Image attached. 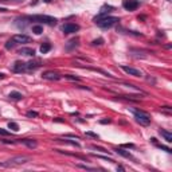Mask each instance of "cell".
<instances>
[{
	"label": "cell",
	"mask_w": 172,
	"mask_h": 172,
	"mask_svg": "<svg viewBox=\"0 0 172 172\" xmlns=\"http://www.w3.org/2000/svg\"><path fill=\"white\" fill-rule=\"evenodd\" d=\"M30 159L26 157V156H16V157H12L7 161H3L0 163V167H14V165H20V164L27 163Z\"/></svg>",
	"instance_id": "obj_4"
},
{
	"label": "cell",
	"mask_w": 172,
	"mask_h": 172,
	"mask_svg": "<svg viewBox=\"0 0 172 172\" xmlns=\"http://www.w3.org/2000/svg\"><path fill=\"white\" fill-rule=\"evenodd\" d=\"M4 77H6V75H4V74H3V73H0V79H3V78H4Z\"/></svg>",
	"instance_id": "obj_33"
},
{
	"label": "cell",
	"mask_w": 172,
	"mask_h": 172,
	"mask_svg": "<svg viewBox=\"0 0 172 172\" xmlns=\"http://www.w3.org/2000/svg\"><path fill=\"white\" fill-rule=\"evenodd\" d=\"M86 136L93 137V139H98V137H99L97 133H94V132H90V131H88V132H86Z\"/></svg>",
	"instance_id": "obj_26"
},
{
	"label": "cell",
	"mask_w": 172,
	"mask_h": 172,
	"mask_svg": "<svg viewBox=\"0 0 172 172\" xmlns=\"http://www.w3.org/2000/svg\"><path fill=\"white\" fill-rule=\"evenodd\" d=\"M18 143L24 144V145H26L27 148H30V149H34V148L38 147V143H36L35 140H32V139H20Z\"/></svg>",
	"instance_id": "obj_12"
},
{
	"label": "cell",
	"mask_w": 172,
	"mask_h": 172,
	"mask_svg": "<svg viewBox=\"0 0 172 172\" xmlns=\"http://www.w3.org/2000/svg\"><path fill=\"white\" fill-rule=\"evenodd\" d=\"M121 69H123V70L125 71L126 74H129V75H133V77H143V73H141L140 70L134 69V67L125 66V65H123V66H121Z\"/></svg>",
	"instance_id": "obj_9"
},
{
	"label": "cell",
	"mask_w": 172,
	"mask_h": 172,
	"mask_svg": "<svg viewBox=\"0 0 172 172\" xmlns=\"http://www.w3.org/2000/svg\"><path fill=\"white\" fill-rule=\"evenodd\" d=\"M54 121H57V123H65L63 120H61V118H54Z\"/></svg>",
	"instance_id": "obj_32"
},
{
	"label": "cell",
	"mask_w": 172,
	"mask_h": 172,
	"mask_svg": "<svg viewBox=\"0 0 172 172\" xmlns=\"http://www.w3.org/2000/svg\"><path fill=\"white\" fill-rule=\"evenodd\" d=\"M8 97L11 99H14V101H19V99L23 98V94L19 93V91H11V93L8 94Z\"/></svg>",
	"instance_id": "obj_17"
},
{
	"label": "cell",
	"mask_w": 172,
	"mask_h": 172,
	"mask_svg": "<svg viewBox=\"0 0 172 172\" xmlns=\"http://www.w3.org/2000/svg\"><path fill=\"white\" fill-rule=\"evenodd\" d=\"M74 46H78V39H73V41H70V42H69V44H67V50H70L71 49V47H74Z\"/></svg>",
	"instance_id": "obj_23"
},
{
	"label": "cell",
	"mask_w": 172,
	"mask_h": 172,
	"mask_svg": "<svg viewBox=\"0 0 172 172\" xmlns=\"http://www.w3.org/2000/svg\"><path fill=\"white\" fill-rule=\"evenodd\" d=\"M167 1H171V0H167Z\"/></svg>",
	"instance_id": "obj_35"
},
{
	"label": "cell",
	"mask_w": 172,
	"mask_h": 172,
	"mask_svg": "<svg viewBox=\"0 0 172 172\" xmlns=\"http://www.w3.org/2000/svg\"><path fill=\"white\" fill-rule=\"evenodd\" d=\"M113 9H114V7L108 6V4L102 6V7H101V9H99L98 16H96V18H94V20H97V19H99V18H104V16H108V14H109V12H112Z\"/></svg>",
	"instance_id": "obj_10"
},
{
	"label": "cell",
	"mask_w": 172,
	"mask_h": 172,
	"mask_svg": "<svg viewBox=\"0 0 172 172\" xmlns=\"http://www.w3.org/2000/svg\"><path fill=\"white\" fill-rule=\"evenodd\" d=\"M12 70L15 73H24L27 70V62H15L14 66H12Z\"/></svg>",
	"instance_id": "obj_11"
},
{
	"label": "cell",
	"mask_w": 172,
	"mask_h": 172,
	"mask_svg": "<svg viewBox=\"0 0 172 172\" xmlns=\"http://www.w3.org/2000/svg\"><path fill=\"white\" fill-rule=\"evenodd\" d=\"M32 32H34V34H36V35H41L42 32H43V27L39 26V24H36V26H32Z\"/></svg>",
	"instance_id": "obj_19"
},
{
	"label": "cell",
	"mask_w": 172,
	"mask_h": 172,
	"mask_svg": "<svg viewBox=\"0 0 172 172\" xmlns=\"http://www.w3.org/2000/svg\"><path fill=\"white\" fill-rule=\"evenodd\" d=\"M27 117H38V113H36V112L30 110V112H27Z\"/></svg>",
	"instance_id": "obj_28"
},
{
	"label": "cell",
	"mask_w": 172,
	"mask_h": 172,
	"mask_svg": "<svg viewBox=\"0 0 172 172\" xmlns=\"http://www.w3.org/2000/svg\"><path fill=\"white\" fill-rule=\"evenodd\" d=\"M41 67V62L39 61H34V62H27V70L28 71H34V70H36V69H39Z\"/></svg>",
	"instance_id": "obj_14"
},
{
	"label": "cell",
	"mask_w": 172,
	"mask_h": 172,
	"mask_svg": "<svg viewBox=\"0 0 172 172\" xmlns=\"http://www.w3.org/2000/svg\"><path fill=\"white\" fill-rule=\"evenodd\" d=\"M159 133L164 137V140H165L167 143H172V133H169V132L165 131V129H160V131H159Z\"/></svg>",
	"instance_id": "obj_15"
},
{
	"label": "cell",
	"mask_w": 172,
	"mask_h": 172,
	"mask_svg": "<svg viewBox=\"0 0 172 172\" xmlns=\"http://www.w3.org/2000/svg\"><path fill=\"white\" fill-rule=\"evenodd\" d=\"M27 19L32 22H38V23L49 24V26H55L57 24V19L53 16H49V15H31Z\"/></svg>",
	"instance_id": "obj_1"
},
{
	"label": "cell",
	"mask_w": 172,
	"mask_h": 172,
	"mask_svg": "<svg viewBox=\"0 0 172 172\" xmlns=\"http://www.w3.org/2000/svg\"><path fill=\"white\" fill-rule=\"evenodd\" d=\"M91 149H94V151H98V152H102V153H108L110 155V151H108V149L102 148V147H97V145H90Z\"/></svg>",
	"instance_id": "obj_20"
},
{
	"label": "cell",
	"mask_w": 172,
	"mask_h": 172,
	"mask_svg": "<svg viewBox=\"0 0 172 172\" xmlns=\"http://www.w3.org/2000/svg\"><path fill=\"white\" fill-rule=\"evenodd\" d=\"M139 6H140V1L139 0H124L123 1V7L126 11H131V12L139 8Z\"/></svg>",
	"instance_id": "obj_5"
},
{
	"label": "cell",
	"mask_w": 172,
	"mask_h": 172,
	"mask_svg": "<svg viewBox=\"0 0 172 172\" xmlns=\"http://www.w3.org/2000/svg\"><path fill=\"white\" fill-rule=\"evenodd\" d=\"M8 128L14 132H19V125L16 123H14V121H9L8 123Z\"/></svg>",
	"instance_id": "obj_21"
},
{
	"label": "cell",
	"mask_w": 172,
	"mask_h": 172,
	"mask_svg": "<svg viewBox=\"0 0 172 172\" xmlns=\"http://www.w3.org/2000/svg\"><path fill=\"white\" fill-rule=\"evenodd\" d=\"M124 147H128V148H133V144H124Z\"/></svg>",
	"instance_id": "obj_31"
},
{
	"label": "cell",
	"mask_w": 172,
	"mask_h": 172,
	"mask_svg": "<svg viewBox=\"0 0 172 172\" xmlns=\"http://www.w3.org/2000/svg\"><path fill=\"white\" fill-rule=\"evenodd\" d=\"M114 151L117 152L118 155H121V156H124V157H126V159H132V160H134V157L132 156L131 153H129L128 151H124L123 148H117V149H114Z\"/></svg>",
	"instance_id": "obj_16"
},
{
	"label": "cell",
	"mask_w": 172,
	"mask_h": 172,
	"mask_svg": "<svg viewBox=\"0 0 172 172\" xmlns=\"http://www.w3.org/2000/svg\"><path fill=\"white\" fill-rule=\"evenodd\" d=\"M159 147V148H160V149H163V151H165V152H168V153H171V148H168V147H164V145H157Z\"/></svg>",
	"instance_id": "obj_29"
},
{
	"label": "cell",
	"mask_w": 172,
	"mask_h": 172,
	"mask_svg": "<svg viewBox=\"0 0 172 172\" xmlns=\"http://www.w3.org/2000/svg\"><path fill=\"white\" fill-rule=\"evenodd\" d=\"M132 112H133V114H134L136 121L140 124V125L148 126L149 124H151V116H149L148 113H145V112H143V110H139V109H132Z\"/></svg>",
	"instance_id": "obj_3"
},
{
	"label": "cell",
	"mask_w": 172,
	"mask_h": 172,
	"mask_svg": "<svg viewBox=\"0 0 172 172\" xmlns=\"http://www.w3.org/2000/svg\"><path fill=\"white\" fill-rule=\"evenodd\" d=\"M102 43H104V39H102V38H98V39H96V41L91 42V44H93V46H101Z\"/></svg>",
	"instance_id": "obj_25"
},
{
	"label": "cell",
	"mask_w": 172,
	"mask_h": 172,
	"mask_svg": "<svg viewBox=\"0 0 172 172\" xmlns=\"http://www.w3.org/2000/svg\"><path fill=\"white\" fill-rule=\"evenodd\" d=\"M62 31L65 34H75L77 31H79V26L74 23H66L63 27H62Z\"/></svg>",
	"instance_id": "obj_8"
},
{
	"label": "cell",
	"mask_w": 172,
	"mask_h": 172,
	"mask_svg": "<svg viewBox=\"0 0 172 172\" xmlns=\"http://www.w3.org/2000/svg\"><path fill=\"white\" fill-rule=\"evenodd\" d=\"M18 54H20V55H26V57H34L35 55V50L30 49V47H22V49L18 51Z\"/></svg>",
	"instance_id": "obj_13"
},
{
	"label": "cell",
	"mask_w": 172,
	"mask_h": 172,
	"mask_svg": "<svg viewBox=\"0 0 172 172\" xmlns=\"http://www.w3.org/2000/svg\"><path fill=\"white\" fill-rule=\"evenodd\" d=\"M50 50H51V44H50V43H43L41 46V53L42 54H47Z\"/></svg>",
	"instance_id": "obj_18"
},
{
	"label": "cell",
	"mask_w": 172,
	"mask_h": 172,
	"mask_svg": "<svg viewBox=\"0 0 172 172\" xmlns=\"http://www.w3.org/2000/svg\"><path fill=\"white\" fill-rule=\"evenodd\" d=\"M106 123L109 124V123H110V120L108 118V120H102V121H101V124H106Z\"/></svg>",
	"instance_id": "obj_30"
},
{
	"label": "cell",
	"mask_w": 172,
	"mask_h": 172,
	"mask_svg": "<svg viewBox=\"0 0 172 172\" xmlns=\"http://www.w3.org/2000/svg\"><path fill=\"white\" fill-rule=\"evenodd\" d=\"M61 77H62L61 74L55 73V71H53V70H47L42 74V78L47 79V81H58V79H61Z\"/></svg>",
	"instance_id": "obj_6"
},
{
	"label": "cell",
	"mask_w": 172,
	"mask_h": 172,
	"mask_svg": "<svg viewBox=\"0 0 172 172\" xmlns=\"http://www.w3.org/2000/svg\"><path fill=\"white\" fill-rule=\"evenodd\" d=\"M16 46H18V44L15 43V42L12 41V39H9V41L6 43V49H7V50H12V49H15Z\"/></svg>",
	"instance_id": "obj_22"
},
{
	"label": "cell",
	"mask_w": 172,
	"mask_h": 172,
	"mask_svg": "<svg viewBox=\"0 0 172 172\" xmlns=\"http://www.w3.org/2000/svg\"><path fill=\"white\" fill-rule=\"evenodd\" d=\"M44 1H46V3H50V1H51V0H44Z\"/></svg>",
	"instance_id": "obj_34"
},
{
	"label": "cell",
	"mask_w": 172,
	"mask_h": 172,
	"mask_svg": "<svg viewBox=\"0 0 172 172\" xmlns=\"http://www.w3.org/2000/svg\"><path fill=\"white\" fill-rule=\"evenodd\" d=\"M66 79H70V81H81V78L77 75H71V74H66V75H63Z\"/></svg>",
	"instance_id": "obj_24"
},
{
	"label": "cell",
	"mask_w": 172,
	"mask_h": 172,
	"mask_svg": "<svg viewBox=\"0 0 172 172\" xmlns=\"http://www.w3.org/2000/svg\"><path fill=\"white\" fill-rule=\"evenodd\" d=\"M94 22L97 23V26H98V27L106 30V28L113 27L117 22H120V19L116 18V16H104V18H99V19H97V20H94Z\"/></svg>",
	"instance_id": "obj_2"
},
{
	"label": "cell",
	"mask_w": 172,
	"mask_h": 172,
	"mask_svg": "<svg viewBox=\"0 0 172 172\" xmlns=\"http://www.w3.org/2000/svg\"><path fill=\"white\" fill-rule=\"evenodd\" d=\"M0 136H9V131H6V129L0 128Z\"/></svg>",
	"instance_id": "obj_27"
},
{
	"label": "cell",
	"mask_w": 172,
	"mask_h": 172,
	"mask_svg": "<svg viewBox=\"0 0 172 172\" xmlns=\"http://www.w3.org/2000/svg\"><path fill=\"white\" fill-rule=\"evenodd\" d=\"M11 39L16 44H23V43H28V42H31V38H30L28 35H24V34H16V35H14Z\"/></svg>",
	"instance_id": "obj_7"
}]
</instances>
